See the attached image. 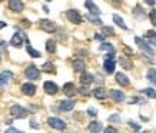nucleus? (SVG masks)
<instances>
[{"label":"nucleus","instance_id":"nucleus-1","mask_svg":"<svg viewBox=\"0 0 156 133\" xmlns=\"http://www.w3.org/2000/svg\"><path fill=\"white\" fill-rule=\"evenodd\" d=\"M10 114L13 116L14 119H24L27 116V110L22 107L20 105H13L10 107Z\"/></svg>","mask_w":156,"mask_h":133},{"label":"nucleus","instance_id":"nucleus-2","mask_svg":"<svg viewBox=\"0 0 156 133\" xmlns=\"http://www.w3.org/2000/svg\"><path fill=\"white\" fill-rule=\"evenodd\" d=\"M135 42H136V44L140 47L142 52H145L146 54H149V56H155V50H153V49H152L151 46L145 42V40H142L140 37H135Z\"/></svg>","mask_w":156,"mask_h":133},{"label":"nucleus","instance_id":"nucleus-3","mask_svg":"<svg viewBox=\"0 0 156 133\" xmlns=\"http://www.w3.org/2000/svg\"><path fill=\"white\" fill-rule=\"evenodd\" d=\"M66 16H67V19H69V22H70V23H75V24H80L82 20H83L82 19V16H80V13L75 9L67 10Z\"/></svg>","mask_w":156,"mask_h":133},{"label":"nucleus","instance_id":"nucleus-4","mask_svg":"<svg viewBox=\"0 0 156 133\" xmlns=\"http://www.w3.org/2000/svg\"><path fill=\"white\" fill-rule=\"evenodd\" d=\"M48 123H49V126H50V128L56 129V130H65V129H66V123H65L63 120L57 119V117H49Z\"/></svg>","mask_w":156,"mask_h":133},{"label":"nucleus","instance_id":"nucleus-5","mask_svg":"<svg viewBox=\"0 0 156 133\" xmlns=\"http://www.w3.org/2000/svg\"><path fill=\"white\" fill-rule=\"evenodd\" d=\"M24 75H26V77L30 79V80H37L39 77H40V72H39V69L36 66H29L27 69L24 70Z\"/></svg>","mask_w":156,"mask_h":133},{"label":"nucleus","instance_id":"nucleus-6","mask_svg":"<svg viewBox=\"0 0 156 133\" xmlns=\"http://www.w3.org/2000/svg\"><path fill=\"white\" fill-rule=\"evenodd\" d=\"M40 27H42V30L48 32V33H53V32H56V24H55V22L48 20V19L40 20Z\"/></svg>","mask_w":156,"mask_h":133},{"label":"nucleus","instance_id":"nucleus-7","mask_svg":"<svg viewBox=\"0 0 156 133\" xmlns=\"http://www.w3.org/2000/svg\"><path fill=\"white\" fill-rule=\"evenodd\" d=\"M43 89H44V92H46L48 95H56L57 92H59L57 85H56V83H53V82H44Z\"/></svg>","mask_w":156,"mask_h":133},{"label":"nucleus","instance_id":"nucleus-8","mask_svg":"<svg viewBox=\"0 0 156 133\" xmlns=\"http://www.w3.org/2000/svg\"><path fill=\"white\" fill-rule=\"evenodd\" d=\"M9 7L12 12H14V13H19V12H22L24 7V5L20 2V0H10L9 2Z\"/></svg>","mask_w":156,"mask_h":133},{"label":"nucleus","instance_id":"nucleus-9","mask_svg":"<svg viewBox=\"0 0 156 133\" xmlns=\"http://www.w3.org/2000/svg\"><path fill=\"white\" fill-rule=\"evenodd\" d=\"M103 69L108 75H112V73L115 72V59H105Z\"/></svg>","mask_w":156,"mask_h":133},{"label":"nucleus","instance_id":"nucleus-10","mask_svg":"<svg viewBox=\"0 0 156 133\" xmlns=\"http://www.w3.org/2000/svg\"><path fill=\"white\" fill-rule=\"evenodd\" d=\"M12 77H13V73H12V72H9V70L2 72V73H0V86H6L12 80Z\"/></svg>","mask_w":156,"mask_h":133},{"label":"nucleus","instance_id":"nucleus-11","mask_svg":"<svg viewBox=\"0 0 156 133\" xmlns=\"http://www.w3.org/2000/svg\"><path fill=\"white\" fill-rule=\"evenodd\" d=\"M22 92H23L26 96H33L36 93V86L33 83H24L22 86Z\"/></svg>","mask_w":156,"mask_h":133},{"label":"nucleus","instance_id":"nucleus-12","mask_svg":"<svg viewBox=\"0 0 156 133\" xmlns=\"http://www.w3.org/2000/svg\"><path fill=\"white\" fill-rule=\"evenodd\" d=\"M59 107L63 112H70L75 107V102H72V100H60L59 102Z\"/></svg>","mask_w":156,"mask_h":133},{"label":"nucleus","instance_id":"nucleus-13","mask_svg":"<svg viewBox=\"0 0 156 133\" xmlns=\"http://www.w3.org/2000/svg\"><path fill=\"white\" fill-rule=\"evenodd\" d=\"M110 96H112V99H113L116 103H120V102H123V100H125V97H126L123 92L116 90V89H112V90H110Z\"/></svg>","mask_w":156,"mask_h":133},{"label":"nucleus","instance_id":"nucleus-14","mask_svg":"<svg viewBox=\"0 0 156 133\" xmlns=\"http://www.w3.org/2000/svg\"><path fill=\"white\" fill-rule=\"evenodd\" d=\"M10 44L14 46V47H20L23 44V34L22 33H14L12 40H10Z\"/></svg>","mask_w":156,"mask_h":133},{"label":"nucleus","instance_id":"nucleus-15","mask_svg":"<svg viewBox=\"0 0 156 133\" xmlns=\"http://www.w3.org/2000/svg\"><path fill=\"white\" fill-rule=\"evenodd\" d=\"M63 92H65V95L72 97V96L76 95V86L73 83H66V85L63 86Z\"/></svg>","mask_w":156,"mask_h":133},{"label":"nucleus","instance_id":"nucleus-16","mask_svg":"<svg viewBox=\"0 0 156 133\" xmlns=\"http://www.w3.org/2000/svg\"><path fill=\"white\" fill-rule=\"evenodd\" d=\"M115 79H116V82H118L120 86H129V79L128 76L125 75V73H116V76H115Z\"/></svg>","mask_w":156,"mask_h":133},{"label":"nucleus","instance_id":"nucleus-17","mask_svg":"<svg viewBox=\"0 0 156 133\" xmlns=\"http://www.w3.org/2000/svg\"><path fill=\"white\" fill-rule=\"evenodd\" d=\"M108 92L105 90L103 87H96L95 90H93V96H95L96 99H99V100H103V99H106L108 97Z\"/></svg>","mask_w":156,"mask_h":133},{"label":"nucleus","instance_id":"nucleus-18","mask_svg":"<svg viewBox=\"0 0 156 133\" xmlns=\"http://www.w3.org/2000/svg\"><path fill=\"white\" fill-rule=\"evenodd\" d=\"M85 6L90 10V13H89V14H93V16H99V14H100L99 7H98V6H96L95 3H93V2H86Z\"/></svg>","mask_w":156,"mask_h":133},{"label":"nucleus","instance_id":"nucleus-19","mask_svg":"<svg viewBox=\"0 0 156 133\" xmlns=\"http://www.w3.org/2000/svg\"><path fill=\"white\" fill-rule=\"evenodd\" d=\"M119 62H120V65L123 66V69H128V70H132L133 69V63L129 60V57H120Z\"/></svg>","mask_w":156,"mask_h":133},{"label":"nucleus","instance_id":"nucleus-20","mask_svg":"<svg viewBox=\"0 0 156 133\" xmlns=\"http://www.w3.org/2000/svg\"><path fill=\"white\" fill-rule=\"evenodd\" d=\"M145 39H146L147 42H149V44H153V46H156V32H153V30H149V32L145 34Z\"/></svg>","mask_w":156,"mask_h":133},{"label":"nucleus","instance_id":"nucleus-21","mask_svg":"<svg viewBox=\"0 0 156 133\" xmlns=\"http://www.w3.org/2000/svg\"><path fill=\"white\" fill-rule=\"evenodd\" d=\"M93 80H95V77L92 76L90 73H83V75L80 76V82L83 83V85H86V86L90 85V83H92Z\"/></svg>","mask_w":156,"mask_h":133},{"label":"nucleus","instance_id":"nucleus-22","mask_svg":"<svg viewBox=\"0 0 156 133\" xmlns=\"http://www.w3.org/2000/svg\"><path fill=\"white\" fill-rule=\"evenodd\" d=\"M85 67H86V65H85V62H83L82 59H76L75 62H73V69H75V70L82 72Z\"/></svg>","mask_w":156,"mask_h":133},{"label":"nucleus","instance_id":"nucleus-23","mask_svg":"<svg viewBox=\"0 0 156 133\" xmlns=\"http://www.w3.org/2000/svg\"><path fill=\"white\" fill-rule=\"evenodd\" d=\"M26 50H27V53L30 54V56L33 57V59H37V57H40L42 54H40V52H37V50H34L32 46H30V43L27 42V46H26Z\"/></svg>","mask_w":156,"mask_h":133},{"label":"nucleus","instance_id":"nucleus-24","mask_svg":"<svg viewBox=\"0 0 156 133\" xmlns=\"http://www.w3.org/2000/svg\"><path fill=\"white\" fill-rule=\"evenodd\" d=\"M89 130L92 133H99L100 130H102V124H100L99 122H92V123L89 124Z\"/></svg>","mask_w":156,"mask_h":133},{"label":"nucleus","instance_id":"nucleus-25","mask_svg":"<svg viewBox=\"0 0 156 133\" xmlns=\"http://www.w3.org/2000/svg\"><path fill=\"white\" fill-rule=\"evenodd\" d=\"M113 20H115V23L118 24L119 27L125 29V30L128 29V26L125 24V22H123V19H122V17H120V16H119V14H113Z\"/></svg>","mask_w":156,"mask_h":133},{"label":"nucleus","instance_id":"nucleus-26","mask_svg":"<svg viewBox=\"0 0 156 133\" xmlns=\"http://www.w3.org/2000/svg\"><path fill=\"white\" fill-rule=\"evenodd\" d=\"M46 50H48L49 53L56 52V42H55V40H48V42H46Z\"/></svg>","mask_w":156,"mask_h":133},{"label":"nucleus","instance_id":"nucleus-27","mask_svg":"<svg viewBox=\"0 0 156 133\" xmlns=\"http://www.w3.org/2000/svg\"><path fill=\"white\" fill-rule=\"evenodd\" d=\"M146 76H147V79H149V80L156 86V69H149Z\"/></svg>","mask_w":156,"mask_h":133},{"label":"nucleus","instance_id":"nucleus-28","mask_svg":"<svg viewBox=\"0 0 156 133\" xmlns=\"http://www.w3.org/2000/svg\"><path fill=\"white\" fill-rule=\"evenodd\" d=\"M99 50H108V52H110V53H115L113 44H110V43H102L99 46Z\"/></svg>","mask_w":156,"mask_h":133},{"label":"nucleus","instance_id":"nucleus-29","mask_svg":"<svg viewBox=\"0 0 156 133\" xmlns=\"http://www.w3.org/2000/svg\"><path fill=\"white\" fill-rule=\"evenodd\" d=\"M102 33H103V37L105 36H115V30H113V27L103 26V27H102Z\"/></svg>","mask_w":156,"mask_h":133},{"label":"nucleus","instance_id":"nucleus-30","mask_svg":"<svg viewBox=\"0 0 156 133\" xmlns=\"http://www.w3.org/2000/svg\"><path fill=\"white\" fill-rule=\"evenodd\" d=\"M143 95H146L147 97H151V99H155L156 97V92L155 89H151V87H146V89H143Z\"/></svg>","mask_w":156,"mask_h":133},{"label":"nucleus","instance_id":"nucleus-31","mask_svg":"<svg viewBox=\"0 0 156 133\" xmlns=\"http://www.w3.org/2000/svg\"><path fill=\"white\" fill-rule=\"evenodd\" d=\"M133 14L136 16L137 19H143V17H145V10L140 9V6H136V7H135V12H133Z\"/></svg>","mask_w":156,"mask_h":133},{"label":"nucleus","instance_id":"nucleus-32","mask_svg":"<svg viewBox=\"0 0 156 133\" xmlns=\"http://www.w3.org/2000/svg\"><path fill=\"white\" fill-rule=\"evenodd\" d=\"M87 19H89L93 24H102V20H100L98 16H93V14H87Z\"/></svg>","mask_w":156,"mask_h":133},{"label":"nucleus","instance_id":"nucleus-33","mask_svg":"<svg viewBox=\"0 0 156 133\" xmlns=\"http://www.w3.org/2000/svg\"><path fill=\"white\" fill-rule=\"evenodd\" d=\"M43 69H44V72H53L55 73V66H53L52 63H44Z\"/></svg>","mask_w":156,"mask_h":133},{"label":"nucleus","instance_id":"nucleus-34","mask_svg":"<svg viewBox=\"0 0 156 133\" xmlns=\"http://www.w3.org/2000/svg\"><path fill=\"white\" fill-rule=\"evenodd\" d=\"M149 17H151L152 24H155V26H156V10L155 9H153L151 13H149Z\"/></svg>","mask_w":156,"mask_h":133},{"label":"nucleus","instance_id":"nucleus-35","mask_svg":"<svg viewBox=\"0 0 156 133\" xmlns=\"http://www.w3.org/2000/svg\"><path fill=\"white\" fill-rule=\"evenodd\" d=\"M129 126H130V128H133V130H136V132H139V130H140V126H139L136 122H132V120H129Z\"/></svg>","mask_w":156,"mask_h":133},{"label":"nucleus","instance_id":"nucleus-36","mask_svg":"<svg viewBox=\"0 0 156 133\" xmlns=\"http://www.w3.org/2000/svg\"><path fill=\"white\" fill-rule=\"evenodd\" d=\"M87 114L92 116V117H96V116H98V110L93 109V107H89V109H87Z\"/></svg>","mask_w":156,"mask_h":133},{"label":"nucleus","instance_id":"nucleus-37","mask_svg":"<svg viewBox=\"0 0 156 133\" xmlns=\"http://www.w3.org/2000/svg\"><path fill=\"white\" fill-rule=\"evenodd\" d=\"M109 122H120V116L119 114H112L109 117Z\"/></svg>","mask_w":156,"mask_h":133},{"label":"nucleus","instance_id":"nucleus-38","mask_svg":"<svg viewBox=\"0 0 156 133\" xmlns=\"http://www.w3.org/2000/svg\"><path fill=\"white\" fill-rule=\"evenodd\" d=\"M6 133H24V132H22V130H17L16 128H9L7 130H6Z\"/></svg>","mask_w":156,"mask_h":133},{"label":"nucleus","instance_id":"nucleus-39","mask_svg":"<svg viewBox=\"0 0 156 133\" xmlns=\"http://www.w3.org/2000/svg\"><path fill=\"white\" fill-rule=\"evenodd\" d=\"M105 133H118V130L115 128H112V126H108V128L105 129Z\"/></svg>","mask_w":156,"mask_h":133},{"label":"nucleus","instance_id":"nucleus-40","mask_svg":"<svg viewBox=\"0 0 156 133\" xmlns=\"http://www.w3.org/2000/svg\"><path fill=\"white\" fill-rule=\"evenodd\" d=\"M80 93H82V95H85V96L89 95V90H87V87H80Z\"/></svg>","mask_w":156,"mask_h":133},{"label":"nucleus","instance_id":"nucleus-41","mask_svg":"<svg viewBox=\"0 0 156 133\" xmlns=\"http://www.w3.org/2000/svg\"><path fill=\"white\" fill-rule=\"evenodd\" d=\"M30 124H32V128H33V129H37V128H39V126H37V123H36L34 120H32V122H30Z\"/></svg>","mask_w":156,"mask_h":133},{"label":"nucleus","instance_id":"nucleus-42","mask_svg":"<svg viewBox=\"0 0 156 133\" xmlns=\"http://www.w3.org/2000/svg\"><path fill=\"white\" fill-rule=\"evenodd\" d=\"M96 39H99V40H103V34H100V33H96V36H95Z\"/></svg>","mask_w":156,"mask_h":133},{"label":"nucleus","instance_id":"nucleus-43","mask_svg":"<svg viewBox=\"0 0 156 133\" xmlns=\"http://www.w3.org/2000/svg\"><path fill=\"white\" fill-rule=\"evenodd\" d=\"M6 26H7V23H6V22H0V29L6 27Z\"/></svg>","mask_w":156,"mask_h":133},{"label":"nucleus","instance_id":"nucleus-44","mask_svg":"<svg viewBox=\"0 0 156 133\" xmlns=\"http://www.w3.org/2000/svg\"><path fill=\"white\" fill-rule=\"evenodd\" d=\"M0 60H2V56H0Z\"/></svg>","mask_w":156,"mask_h":133}]
</instances>
